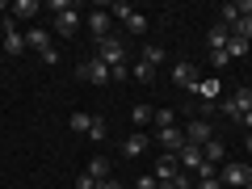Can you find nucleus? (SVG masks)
<instances>
[{
    "instance_id": "29",
    "label": "nucleus",
    "mask_w": 252,
    "mask_h": 189,
    "mask_svg": "<svg viewBox=\"0 0 252 189\" xmlns=\"http://www.w3.org/2000/svg\"><path fill=\"white\" fill-rule=\"evenodd\" d=\"M130 189H160V181H156V177H139Z\"/></svg>"
},
{
    "instance_id": "15",
    "label": "nucleus",
    "mask_w": 252,
    "mask_h": 189,
    "mask_svg": "<svg viewBox=\"0 0 252 189\" xmlns=\"http://www.w3.org/2000/svg\"><path fill=\"white\" fill-rule=\"evenodd\" d=\"M89 34L97 38H109V13H89Z\"/></svg>"
},
{
    "instance_id": "32",
    "label": "nucleus",
    "mask_w": 252,
    "mask_h": 189,
    "mask_svg": "<svg viewBox=\"0 0 252 189\" xmlns=\"http://www.w3.org/2000/svg\"><path fill=\"white\" fill-rule=\"evenodd\" d=\"M76 189H97V181H93L89 172H80V177H76Z\"/></svg>"
},
{
    "instance_id": "19",
    "label": "nucleus",
    "mask_w": 252,
    "mask_h": 189,
    "mask_svg": "<svg viewBox=\"0 0 252 189\" xmlns=\"http://www.w3.org/2000/svg\"><path fill=\"white\" fill-rule=\"evenodd\" d=\"M130 76H135V80H139V84H152V80H156V67H147V63H143V59H139V63H135V67H130Z\"/></svg>"
},
{
    "instance_id": "21",
    "label": "nucleus",
    "mask_w": 252,
    "mask_h": 189,
    "mask_svg": "<svg viewBox=\"0 0 252 189\" xmlns=\"http://www.w3.org/2000/svg\"><path fill=\"white\" fill-rule=\"evenodd\" d=\"M152 118H156V109H152V105H135V109H130V122H135V126H147Z\"/></svg>"
},
{
    "instance_id": "4",
    "label": "nucleus",
    "mask_w": 252,
    "mask_h": 189,
    "mask_svg": "<svg viewBox=\"0 0 252 189\" xmlns=\"http://www.w3.org/2000/svg\"><path fill=\"white\" fill-rule=\"evenodd\" d=\"M181 130H185V143H193V147H206L210 139H215V126H210L206 118H189Z\"/></svg>"
},
{
    "instance_id": "26",
    "label": "nucleus",
    "mask_w": 252,
    "mask_h": 189,
    "mask_svg": "<svg viewBox=\"0 0 252 189\" xmlns=\"http://www.w3.org/2000/svg\"><path fill=\"white\" fill-rule=\"evenodd\" d=\"M143 63L147 67H160L164 63V46H143Z\"/></svg>"
},
{
    "instance_id": "7",
    "label": "nucleus",
    "mask_w": 252,
    "mask_h": 189,
    "mask_svg": "<svg viewBox=\"0 0 252 189\" xmlns=\"http://www.w3.org/2000/svg\"><path fill=\"white\" fill-rule=\"evenodd\" d=\"M80 80H93V84H109V80H114V72H109V63H105V59H97V55H93L89 63H80Z\"/></svg>"
},
{
    "instance_id": "5",
    "label": "nucleus",
    "mask_w": 252,
    "mask_h": 189,
    "mask_svg": "<svg viewBox=\"0 0 252 189\" xmlns=\"http://www.w3.org/2000/svg\"><path fill=\"white\" fill-rule=\"evenodd\" d=\"M172 84H177V89H185V93H198V67H193V63L189 59H177L172 63Z\"/></svg>"
},
{
    "instance_id": "30",
    "label": "nucleus",
    "mask_w": 252,
    "mask_h": 189,
    "mask_svg": "<svg viewBox=\"0 0 252 189\" xmlns=\"http://www.w3.org/2000/svg\"><path fill=\"white\" fill-rule=\"evenodd\" d=\"M227 59H231V55H227V51H215V55H210V63H215L219 72H223V67H227Z\"/></svg>"
},
{
    "instance_id": "28",
    "label": "nucleus",
    "mask_w": 252,
    "mask_h": 189,
    "mask_svg": "<svg viewBox=\"0 0 252 189\" xmlns=\"http://www.w3.org/2000/svg\"><path fill=\"white\" fill-rule=\"evenodd\" d=\"M168 185H172V189H193V181H189V172H177Z\"/></svg>"
},
{
    "instance_id": "8",
    "label": "nucleus",
    "mask_w": 252,
    "mask_h": 189,
    "mask_svg": "<svg viewBox=\"0 0 252 189\" xmlns=\"http://www.w3.org/2000/svg\"><path fill=\"white\" fill-rule=\"evenodd\" d=\"M248 13H252V0H227V4H223V26L235 30L244 17H248Z\"/></svg>"
},
{
    "instance_id": "22",
    "label": "nucleus",
    "mask_w": 252,
    "mask_h": 189,
    "mask_svg": "<svg viewBox=\"0 0 252 189\" xmlns=\"http://www.w3.org/2000/svg\"><path fill=\"white\" fill-rule=\"evenodd\" d=\"M231 105H235V114H248V109H252V89H240L231 97Z\"/></svg>"
},
{
    "instance_id": "35",
    "label": "nucleus",
    "mask_w": 252,
    "mask_h": 189,
    "mask_svg": "<svg viewBox=\"0 0 252 189\" xmlns=\"http://www.w3.org/2000/svg\"><path fill=\"white\" fill-rule=\"evenodd\" d=\"M160 189H172V185H168V181H160Z\"/></svg>"
},
{
    "instance_id": "17",
    "label": "nucleus",
    "mask_w": 252,
    "mask_h": 189,
    "mask_svg": "<svg viewBox=\"0 0 252 189\" xmlns=\"http://www.w3.org/2000/svg\"><path fill=\"white\" fill-rule=\"evenodd\" d=\"M143 147H147V135H130V139L122 143V152L130 156V160H135V156H143Z\"/></svg>"
},
{
    "instance_id": "20",
    "label": "nucleus",
    "mask_w": 252,
    "mask_h": 189,
    "mask_svg": "<svg viewBox=\"0 0 252 189\" xmlns=\"http://www.w3.org/2000/svg\"><path fill=\"white\" fill-rule=\"evenodd\" d=\"M202 156H206V160H210V164L219 168V164H223V143H219V139H210V143L202 147Z\"/></svg>"
},
{
    "instance_id": "9",
    "label": "nucleus",
    "mask_w": 252,
    "mask_h": 189,
    "mask_svg": "<svg viewBox=\"0 0 252 189\" xmlns=\"http://www.w3.org/2000/svg\"><path fill=\"white\" fill-rule=\"evenodd\" d=\"M156 143H160L164 152L177 156L181 147H185V130H181V126H164V130H156Z\"/></svg>"
},
{
    "instance_id": "6",
    "label": "nucleus",
    "mask_w": 252,
    "mask_h": 189,
    "mask_svg": "<svg viewBox=\"0 0 252 189\" xmlns=\"http://www.w3.org/2000/svg\"><path fill=\"white\" fill-rule=\"evenodd\" d=\"M109 13H114V17L122 21V26L130 30V34H135V38H143V34H147V17H143V13H135V9H130V4H114V9H109Z\"/></svg>"
},
{
    "instance_id": "27",
    "label": "nucleus",
    "mask_w": 252,
    "mask_h": 189,
    "mask_svg": "<svg viewBox=\"0 0 252 189\" xmlns=\"http://www.w3.org/2000/svg\"><path fill=\"white\" fill-rule=\"evenodd\" d=\"M231 34H240V38H248V42H252V13H248V17H244V21H240V26H235V30H231Z\"/></svg>"
},
{
    "instance_id": "31",
    "label": "nucleus",
    "mask_w": 252,
    "mask_h": 189,
    "mask_svg": "<svg viewBox=\"0 0 252 189\" xmlns=\"http://www.w3.org/2000/svg\"><path fill=\"white\" fill-rule=\"evenodd\" d=\"M198 93H202V97H215L219 84H215V80H202V84H198Z\"/></svg>"
},
{
    "instance_id": "11",
    "label": "nucleus",
    "mask_w": 252,
    "mask_h": 189,
    "mask_svg": "<svg viewBox=\"0 0 252 189\" xmlns=\"http://www.w3.org/2000/svg\"><path fill=\"white\" fill-rule=\"evenodd\" d=\"M177 172H181L177 156H172V152H160V160H156V172H152V177H156V181H172Z\"/></svg>"
},
{
    "instance_id": "2",
    "label": "nucleus",
    "mask_w": 252,
    "mask_h": 189,
    "mask_svg": "<svg viewBox=\"0 0 252 189\" xmlns=\"http://www.w3.org/2000/svg\"><path fill=\"white\" fill-rule=\"evenodd\" d=\"M248 181H252V164H240V160L219 164V185L223 189H244Z\"/></svg>"
},
{
    "instance_id": "36",
    "label": "nucleus",
    "mask_w": 252,
    "mask_h": 189,
    "mask_svg": "<svg viewBox=\"0 0 252 189\" xmlns=\"http://www.w3.org/2000/svg\"><path fill=\"white\" fill-rule=\"evenodd\" d=\"M4 9H9V4H4V0H0V13H4Z\"/></svg>"
},
{
    "instance_id": "16",
    "label": "nucleus",
    "mask_w": 252,
    "mask_h": 189,
    "mask_svg": "<svg viewBox=\"0 0 252 189\" xmlns=\"http://www.w3.org/2000/svg\"><path fill=\"white\" fill-rule=\"evenodd\" d=\"M84 172H89V177H93V181L101 185V181L109 177V160H105V156H93V160H89V168H84Z\"/></svg>"
},
{
    "instance_id": "25",
    "label": "nucleus",
    "mask_w": 252,
    "mask_h": 189,
    "mask_svg": "<svg viewBox=\"0 0 252 189\" xmlns=\"http://www.w3.org/2000/svg\"><path fill=\"white\" fill-rule=\"evenodd\" d=\"M152 126H156V130H164V126H177V114H172V109H156Z\"/></svg>"
},
{
    "instance_id": "14",
    "label": "nucleus",
    "mask_w": 252,
    "mask_h": 189,
    "mask_svg": "<svg viewBox=\"0 0 252 189\" xmlns=\"http://www.w3.org/2000/svg\"><path fill=\"white\" fill-rule=\"evenodd\" d=\"M227 38H231V30L219 21V26H210V34H206V42H210V55L215 51H227Z\"/></svg>"
},
{
    "instance_id": "10",
    "label": "nucleus",
    "mask_w": 252,
    "mask_h": 189,
    "mask_svg": "<svg viewBox=\"0 0 252 189\" xmlns=\"http://www.w3.org/2000/svg\"><path fill=\"white\" fill-rule=\"evenodd\" d=\"M177 164H181V172H198L202 164H206V156H202V147H193V143H185L177 152Z\"/></svg>"
},
{
    "instance_id": "3",
    "label": "nucleus",
    "mask_w": 252,
    "mask_h": 189,
    "mask_svg": "<svg viewBox=\"0 0 252 189\" xmlns=\"http://www.w3.org/2000/svg\"><path fill=\"white\" fill-rule=\"evenodd\" d=\"M97 59H105V63H109V72H118V67H126V42H122L118 34L101 38V42H97Z\"/></svg>"
},
{
    "instance_id": "18",
    "label": "nucleus",
    "mask_w": 252,
    "mask_h": 189,
    "mask_svg": "<svg viewBox=\"0 0 252 189\" xmlns=\"http://www.w3.org/2000/svg\"><path fill=\"white\" fill-rule=\"evenodd\" d=\"M252 51V42H248V38H240V34H231V38H227V55H231V59H235V55H248Z\"/></svg>"
},
{
    "instance_id": "34",
    "label": "nucleus",
    "mask_w": 252,
    "mask_h": 189,
    "mask_svg": "<svg viewBox=\"0 0 252 189\" xmlns=\"http://www.w3.org/2000/svg\"><path fill=\"white\" fill-rule=\"evenodd\" d=\"M240 122L248 126V135H252V109H248V114H240Z\"/></svg>"
},
{
    "instance_id": "1",
    "label": "nucleus",
    "mask_w": 252,
    "mask_h": 189,
    "mask_svg": "<svg viewBox=\"0 0 252 189\" xmlns=\"http://www.w3.org/2000/svg\"><path fill=\"white\" fill-rule=\"evenodd\" d=\"M51 13H55V34L59 38H72L80 30V4L76 0H51Z\"/></svg>"
},
{
    "instance_id": "12",
    "label": "nucleus",
    "mask_w": 252,
    "mask_h": 189,
    "mask_svg": "<svg viewBox=\"0 0 252 189\" xmlns=\"http://www.w3.org/2000/svg\"><path fill=\"white\" fill-rule=\"evenodd\" d=\"M26 46H34V51L38 55H46V51H55V46H51V30H26Z\"/></svg>"
},
{
    "instance_id": "23",
    "label": "nucleus",
    "mask_w": 252,
    "mask_h": 189,
    "mask_svg": "<svg viewBox=\"0 0 252 189\" xmlns=\"http://www.w3.org/2000/svg\"><path fill=\"white\" fill-rule=\"evenodd\" d=\"M109 135V126H105V118H97V114H93V126H89V139H93V143H101V139H105Z\"/></svg>"
},
{
    "instance_id": "24",
    "label": "nucleus",
    "mask_w": 252,
    "mask_h": 189,
    "mask_svg": "<svg viewBox=\"0 0 252 189\" xmlns=\"http://www.w3.org/2000/svg\"><path fill=\"white\" fill-rule=\"evenodd\" d=\"M67 126H72L76 135H89V126H93V118H89V114H72V118H67Z\"/></svg>"
},
{
    "instance_id": "33",
    "label": "nucleus",
    "mask_w": 252,
    "mask_h": 189,
    "mask_svg": "<svg viewBox=\"0 0 252 189\" xmlns=\"http://www.w3.org/2000/svg\"><path fill=\"white\" fill-rule=\"evenodd\" d=\"M97 189H130V185H122V181H101Z\"/></svg>"
},
{
    "instance_id": "37",
    "label": "nucleus",
    "mask_w": 252,
    "mask_h": 189,
    "mask_svg": "<svg viewBox=\"0 0 252 189\" xmlns=\"http://www.w3.org/2000/svg\"><path fill=\"white\" fill-rule=\"evenodd\" d=\"M244 189H252V181H248V185H244Z\"/></svg>"
},
{
    "instance_id": "13",
    "label": "nucleus",
    "mask_w": 252,
    "mask_h": 189,
    "mask_svg": "<svg viewBox=\"0 0 252 189\" xmlns=\"http://www.w3.org/2000/svg\"><path fill=\"white\" fill-rule=\"evenodd\" d=\"M9 13H13L17 21H30V17H38V13H42V4H38V0H13Z\"/></svg>"
}]
</instances>
